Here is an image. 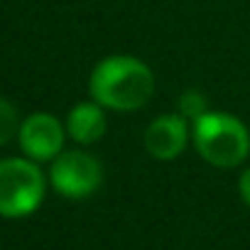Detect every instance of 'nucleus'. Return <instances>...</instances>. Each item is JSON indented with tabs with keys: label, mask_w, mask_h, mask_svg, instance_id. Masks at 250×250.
<instances>
[{
	"label": "nucleus",
	"mask_w": 250,
	"mask_h": 250,
	"mask_svg": "<svg viewBox=\"0 0 250 250\" xmlns=\"http://www.w3.org/2000/svg\"><path fill=\"white\" fill-rule=\"evenodd\" d=\"M155 93L152 69L133 54L103 57L88 76V96L105 110L130 113L150 103Z\"/></svg>",
	"instance_id": "1"
},
{
	"label": "nucleus",
	"mask_w": 250,
	"mask_h": 250,
	"mask_svg": "<svg viewBox=\"0 0 250 250\" xmlns=\"http://www.w3.org/2000/svg\"><path fill=\"white\" fill-rule=\"evenodd\" d=\"M191 143L196 155L218 169H233L250 157L248 125L226 110H208L191 123Z\"/></svg>",
	"instance_id": "2"
},
{
	"label": "nucleus",
	"mask_w": 250,
	"mask_h": 250,
	"mask_svg": "<svg viewBox=\"0 0 250 250\" xmlns=\"http://www.w3.org/2000/svg\"><path fill=\"white\" fill-rule=\"evenodd\" d=\"M47 191V179L37 162L10 157L0 160V216L25 218L35 213Z\"/></svg>",
	"instance_id": "3"
},
{
	"label": "nucleus",
	"mask_w": 250,
	"mask_h": 250,
	"mask_svg": "<svg viewBox=\"0 0 250 250\" xmlns=\"http://www.w3.org/2000/svg\"><path fill=\"white\" fill-rule=\"evenodd\" d=\"M103 165L86 150H66L52 160L49 167V184L52 189L71 201L88 199L103 184Z\"/></svg>",
	"instance_id": "4"
},
{
	"label": "nucleus",
	"mask_w": 250,
	"mask_h": 250,
	"mask_svg": "<svg viewBox=\"0 0 250 250\" xmlns=\"http://www.w3.org/2000/svg\"><path fill=\"white\" fill-rule=\"evenodd\" d=\"M66 125L52 113H32L20 123V150L32 162H52L64 152Z\"/></svg>",
	"instance_id": "5"
},
{
	"label": "nucleus",
	"mask_w": 250,
	"mask_h": 250,
	"mask_svg": "<svg viewBox=\"0 0 250 250\" xmlns=\"http://www.w3.org/2000/svg\"><path fill=\"white\" fill-rule=\"evenodd\" d=\"M191 140V123L179 113H162L157 115L145 130V150L157 162L177 160Z\"/></svg>",
	"instance_id": "6"
},
{
	"label": "nucleus",
	"mask_w": 250,
	"mask_h": 250,
	"mask_svg": "<svg viewBox=\"0 0 250 250\" xmlns=\"http://www.w3.org/2000/svg\"><path fill=\"white\" fill-rule=\"evenodd\" d=\"M108 130L105 108L96 101H81L76 103L66 115V135L76 145H96Z\"/></svg>",
	"instance_id": "7"
},
{
	"label": "nucleus",
	"mask_w": 250,
	"mask_h": 250,
	"mask_svg": "<svg viewBox=\"0 0 250 250\" xmlns=\"http://www.w3.org/2000/svg\"><path fill=\"white\" fill-rule=\"evenodd\" d=\"M211 108H208V101H206V96L201 93V91H196V88H189V91H184L182 96H179V105H177V113L179 115H184L189 123H194V120H199L204 113H208Z\"/></svg>",
	"instance_id": "8"
},
{
	"label": "nucleus",
	"mask_w": 250,
	"mask_h": 250,
	"mask_svg": "<svg viewBox=\"0 0 250 250\" xmlns=\"http://www.w3.org/2000/svg\"><path fill=\"white\" fill-rule=\"evenodd\" d=\"M18 130H20V120H18L15 105L5 98H0V147L8 145L10 138H15Z\"/></svg>",
	"instance_id": "9"
},
{
	"label": "nucleus",
	"mask_w": 250,
	"mask_h": 250,
	"mask_svg": "<svg viewBox=\"0 0 250 250\" xmlns=\"http://www.w3.org/2000/svg\"><path fill=\"white\" fill-rule=\"evenodd\" d=\"M238 194H240V199H243V204L250 208V167L238 177Z\"/></svg>",
	"instance_id": "10"
}]
</instances>
